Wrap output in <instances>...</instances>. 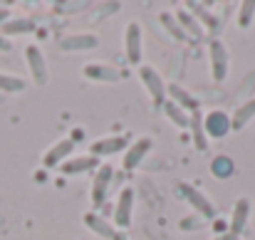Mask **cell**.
Returning <instances> with one entry per match:
<instances>
[{
  "label": "cell",
  "instance_id": "7402d4cb",
  "mask_svg": "<svg viewBox=\"0 0 255 240\" xmlns=\"http://www.w3.org/2000/svg\"><path fill=\"white\" fill-rule=\"evenodd\" d=\"M161 109H164V117L169 119L173 126H178V129H188L191 114H188L186 109H181V107H178V104H173L171 99H166V102L161 104Z\"/></svg>",
  "mask_w": 255,
  "mask_h": 240
},
{
  "label": "cell",
  "instance_id": "d4e9b609",
  "mask_svg": "<svg viewBox=\"0 0 255 240\" xmlns=\"http://www.w3.org/2000/svg\"><path fill=\"white\" fill-rule=\"evenodd\" d=\"M159 20H161V25L166 27V32H169L173 40H178V42H191V40H188V35L181 30L178 20L173 17V12H161V15H159Z\"/></svg>",
  "mask_w": 255,
  "mask_h": 240
},
{
  "label": "cell",
  "instance_id": "277c9868",
  "mask_svg": "<svg viewBox=\"0 0 255 240\" xmlns=\"http://www.w3.org/2000/svg\"><path fill=\"white\" fill-rule=\"evenodd\" d=\"M203 131L208 136V141H218V139H226L228 131H231V114L223 112V109H211L208 114H203Z\"/></svg>",
  "mask_w": 255,
  "mask_h": 240
},
{
  "label": "cell",
  "instance_id": "8992f818",
  "mask_svg": "<svg viewBox=\"0 0 255 240\" xmlns=\"http://www.w3.org/2000/svg\"><path fill=\"white\" fill-rule=\"evenodd\" d=\"M124 52L127 60L131 65H141V55H144V35H141V25L139 22H129L124 27Z\"/></svg>",
  "mask_w": 255,
  "mask_h": 240
},
{
  "label": "cell",
  "instance_id": "cb8c5ba5",
  "mask_svg": "<svg viewBox=\"0 0 255 240\" xmlns=\"http://www.w3.org/2000/svg\"><path fill=\"white\" fill-rule=\"evenodd\" d=\"M211 173L216 176V178H221V181H226V178H231L233 176V171H236V163H233V159L231 156H213V161H211Z\"/></svg>",
  "mask_w": 255,
  "mask_h": 240
},
{
  "label": "cell",
  "instance_id": "4dcf8cb0",
  "mask_svg": "<svg viewBox=\"0 0 255 240\" xmlns=\"http://www.w3.org/2000/svg\"><path fill=\"white\" fill-rule=\"evenodd\" d=\"M114 240H129V236H127L124 231H117V236H114Z\"/></svg>",
  "mask_w": 255,
  "mask_h": 240
},
{
  "label": "cell",
  "instance_id": "484cf974",
  "mask_svg": "<svg viewBox=\"0 0 255 240\" xmlns=\"http://www.w3.org/2000/svg\"><path fill=\"white\" fill-rule=\"evenodd\" d=\"M255 20V0H246V2H241L238 5V25L246 30V27H251Z\"/></svg>",
  "mask_w": 255,
  "mask_h": 240
},
{
  "label": "cell",
  "instance_id": "8fae6325",
  "mask_svg": "<svg viewBox=\"0 0 255 240\" xmlns=\"http://www.w3.org/2000/svg\"><path fill=\"white\" fill-rule=\"evenodd\" d=\"M25 60H27V67H30V75H32L35 84H40V87L47 84V80H50L47 62H45V57H42V52H40L37 45H27L25 47Z\"/></svg>",
  "mask_w": 255,
  "mask_h": 240
},
{
  "label": "cell",
  "instance_id": "9c48e42d",
  "mask_svg": "<svg viewBox=\"0 0 255 240\" xmlns=\"http://www.w3.org/2000/svg\"><path fill=\"white\" fill-rule=\"evenodd\" d=\"M129 149V136L124 134H117V136H107V139H99L89 146V156L94 159H102V156H114L119 151H127Z\"/></svg>",
  "mask_w": 255,
  "mask_h": 240
},
{
  "label": "cell",
  "instance_id": "1f68e13d",
  "mask_svg": "<svg viewBox=\"0 0 255 240\" xmlns=\"http://www.w3.org/2000/svg\"><path fill=\"white\" fill-rule=\"evenodd\" d=\"M216 240H233L231 236H221V238H216Z\"/></svg>",
  "mask_w": 255,
  "mask_h": 240
},
{
  "label": "cell",
  "instance_id": "ac0fdd59",
  "mask_svg": "<svg viewBox=\"0 0 255 240\" xmlns=\"http://www.w3.org/2000/svg\"><path fill=\"white\" fill-rule=\"evenodd\" d=\"M87 80H94V82H117L119 80V70L117 67H109V65H102V62H89L85 65L82 70Z\"/></svg>",
  "mask_w": 255,
  "mask_h": 240
},
{
  "label": "cell",
  "instance_id": "30bf717a",
  "mask_svg": "<svg viewBox=\"0 0 255 240\" xmlns=\"http://www.w3.org/2000/svg\"><path fill=\"white\" fill-rule=\"evenodd\" d=\"M94 47H99V37L92 32H72V35L60 40L62 52H89Z\"/></svg>",
  "mask_w": 255,
  "mask_h": 240
},
{
  "label": "cell",
  "instance_id": "d6986e66",
  "mask_svg": "<svg viewBox=\"0 0 255 240\" xmlns=\"http://www.w3.org/2000/svg\"><path fill=\"white\" fill-rule=\"evenodd\" d=\"M35 32V20L32 17H10L7 22L0 25V35L10 37V35H27Z\"/></svg>",
  "mask_w": 255,
  "mask_h": 240
},
{
  "label": "cell",
  "instance_id": "3957f363",
  "mask_svg": "<svg viewBox=\"0 0 255 240\" xmlns=\"http://www.w3.org/2000/svg\"><path fill=\"white\" fill-rule=\"evenodd\" d=\"M112 183H114V168L109 163H102L97 171H94V178H92V206L99 208L102 203L109 201V193H112Z\"/></svg>",
  "mask_w": 255,
  "mask_h": 240
},
{
  "label": "cell",
  "instance_id": "5b68a950",
  "mask_svg": "<svg viewBox=\"0 0 255 240\" xmlns=\"http://www.w3.org/2000/svg\"><path fill=\"white\" fill-rule=\"evenodd\" d=\"M134 188L131 186H124L117 196V206H114V223L119 231H127L134 221Z\"/></svg>",
  "mask_w": 255,
  "mask_h": 240
},
{
  "label": "cell",
  "instance_id": "f546056e",
  "mask_svg": "<svg viewBox=\"0 0 255 240\" xmlns=\"http://www.w3.org/2000/svg\"><path fill=\"white\" fill-rule=\"evenodd\" d=\"M0 50H2V52H7V50H10V40H7V37H2V35H0Z\"/></svg>",
  "mask_w": 255,
  "mask_h": 240
},
{
  "label": "cell",
  "instance_id": "52a82bcc",
  "mask_svg": "<svg viewBox=\"0 0 255 240\" xmlns=\"http://www.w3.org/2000/svg\"><path fill=\"white\" fill-rule=\"evenodd\" d=\"M139 80L144 82L146 92L151 94L154 104H164L166 102V82L161 80V75L151 67V65H139Z\"/></svg>",
  "mask_w": 255,
  "mask_h": 240
},
{
  "label": "cell",
  "instance_id": "44dd1931",
  "mask_svg": "<svg viewBox=\"0 0 255 240\" xmlns=\"http://www.w3.org/2000/svg\"><path fill=\"white\" fill-rule=\"evenodd\" d=\"M188 129H191V136H193V146H196L198 151H206V149H208V136H206V131H203V114H201V109L191 114Z\"/></svg>",
  "mask_w": 255,
  "mask_h": 240
},
{
  "label": "cell",
  "instance_id": "7a4b0ae2",
  "mask_svg": "<svg viewBox=\"0 0 255 240\" xmlns=\"http://www.w3.org/2000/svg\"><path fill=\"white\" fill-rule=\"evenodd\" d=\"M208 65H211V77L216 84H223L228 77V67H231V55L228 47L221 40H211L208 42Z\"/></svg>",
  "mask_w": 255,
  "mask_h": 240
},
{
  "label": "cell",
  "instance_id": "83f0119b",
  "mask_svg": "<svg viewBox=\"0 0 255 240\" xmlns=\"http://www.w3.org/2000/svg\"><path fill=\"white\" fill-rule=\"evenodd\" d=\"M203 223H206V221H203L201 216H196V213H193V216H188V218H183V221H181V231L191 233V228H201Z\"/></svg>",
  "mask_w": 255,
  "mask_h": 240
},
{
  "label": "cell",
  "instance_id": "6da1fadb",
  "mask_svg": "<svg viewBox=\"0 0 255 240\" xmlns=\"http://www.w3.org/2000/svg\"><path fill=\"white\" fill-rule=\"evenodd\" d=\"M178 191H181V196L188 201V206L193 208L196 216H201L203 221H213V218H216V206H213V201H211L201 188H196V186L188 183V181H178Z\"/></svg>",
  "mask_w": 255,
  "mask_h": 240
},
{
  "label": "cell",
  "instance_id": "f1b7e54d",
  "mask_svg": "<svg viewBox=\"0 0 255 240\" xmlns=\"http://www.w3.org/2000/svg\"><path fill=\"white\" fill-rule=\"evenodd\" d=\"M7 20H10V10L7 7H0V25L7 22Z\"/></svg>",
  "mask_w": 255,
  "mask_h": 240
},
{
  "label": "cell",
  "instance_id": "4fadbf2b",
  "mask_svg": "<svg viewBox=\"0 0 255 240\" xmlns=\"http://www.w3.org/2000/svg\"><path fill=\"white\" fill-rule=\"evenodd\" d=\"M251 211H253V203L251 198H238L236 206H233V216H231V226H228V236L236 240L248 226V218H251Z\"/></svg>",
  "mask_w": 255,
  "mask_h": 240
},
{
  "label": "cell",
  "instance_id": "e0dca14e",
  "mask_svg": "<svg viewBox=\"0 0 255 240\" xmlns=\"http://www.w3.org/2000/svg\"><path fill=\"white\" fill-rule=\"evenodd\" d=\"M186 7L191 10V15L201 22V27H203L206 32H211V35L218 32V25H221V22H218V17H216L213 12H208V7H206L203 2H188Z\"/></svg>",
  "mask_w": 255,
  "mask_h": 240
},
{
  "label": "cell",
  "instance_id": "4316f807",
  "mask_svg": "<svg viewBox=\"0 0 255 240\" xmlns=\"http://www.w3.org/2000/svg\"><path fill=\"white\" fill-rule=\"evenodd\" d=\"M22 89H25V80H22V77H15V75H5V72H0V92L12 94V92H22Z\"/></svg>",
  "mask_w": 255,
  "mask_h": 240
},
{
  "label": "cell",
  "instance_id": "ffe728a7",
  "mask_svg": "<svg viewBox=\"0 0 255 240\" xmlns=\"http://www.w3.org/2000/svg\"><path fill=\"white\" fill-rule=\"evenodd\" d=\"M253 117H255V97H251V99H246V102L233 112V117H231V129H233V131H241Z\"/></svg>",
  "mask_w": 255,
  "mask_h": 240
},
{
  "label": "cell",
  "instance_id": "ba28073f",
  "mask_svg": "<svg viewBox=\"0 0 255 240\" xmlns=\"http://www.w3.org/2000/svg\"><path fill=\"white\" fill-rule=\"evenodd\" d=\"M154 149V141L149 139V136H141V139H136L127 151H124V159H122V168L127 171V173H131V171H136L139 166H141V161L149 156V151Z\"/></svg>",
  "mask_w": 255,
  "mask_h": 240
},
{
  "label": "cell",
  "instance_id": "9a60e30c",
  "mask_svg": "<svg viewBox=\"0 0 255 240\" xmlns=\"http://www.w3.org/2000/svg\"><path fill=\"white\" fill-rule=\"evenodd\" d=\"M102 163L99 159H94V156H70V159L62 163V173L65 176H75V173H87V171H97Z\"/></svg>",
  "mask_w": 255,
  "mask_h": 240
},
{
  "label": "cell",
  "instance_id": "7c38bea8",
  "mask_svg": "<svg viewBox=\"0 0 255 240\" xmlns=\"http://www.w3.org/2000/svg\"><path fill=\"white\" fill-rule=\"evenodd\" d=\"M75 146H77V144H75L72 139H60L57 144H52V146L45 151V156H42V166H45V168L62 166L65 161L75 154Z\"/></svg>",
  "mask_w": 255,
  "mask_h": 240
},
{
  "label": "cell",
  "instance_id": "2e32d148",
  "mask_svg": "<svg viewBox=\"0 0 255 240\" xmlns=\"http://www.w3.org/2000/svg\"><path fill=\"white\" fill-rule=\"evenodd\" d=\"M173 17L178 20V25H181V30L188 35V40H201V37L206 35V30L201 27V22H198L186 7H178V10L173 12Z\"/></svg>",
  "mask_w": 255,
  "mask_h": 240
},
{
  "label": "cell",
  "instance_id": "603a6c76",
  "mask_svg": "<svg viewBox=\"0 0 255 240\" xmlns=\"http://www.w3.org/2000/svg\"><path fill=\"white\" fill-rule=\"evenodd\" d=\"M85 226L89 228V231H94L99 238H104V240H114V236H117V231H114V228H112L99 213H87Z\"/></svg>",
  "mask_w": 255,
  "mask_h": 240
},
{
  "label": "cell",
  "instance_id": "5bb4252c",
  "mask_svg": "<svg viewBox=\"0 0 255 240\" xmlns=\"http://www.w3.org/2000/svg\"><path fill=\"white\" fill-rule=\"evenodd\" d=\"M166 97H169L173 104H178L181 109H186L188 114L198 112V99L188 89H183L181 84H166Z\"/></svg>",
  "mask_w": 255,
  "mask_h": 240
}]
</instances>
